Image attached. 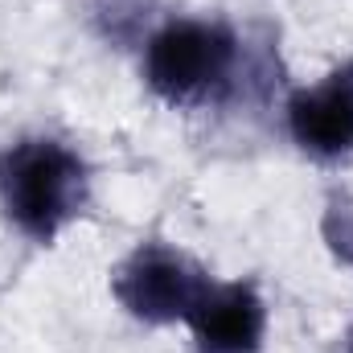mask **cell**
<instances>
[{
	"label": "cell",
	"instance_id": "obj_1",
	"mask_svg": "<svg viewBox=\"0 0 353 353\" xmlns=\"http://www.w3.org/2000/svg\"><path fill=\"white\" fill-rule=\"evenodd\" d=\"M0 197L29 239L50 243L87 201V165L62 140H21L0 157Z\"/></svg>",
	"mask_w": 353,
	"mask_h": 353
},
{
	"label": "cell",
	"instance_id": "obj_2",
	"mask_svg": "<svg viewBox=\"0 0 353 353\" xmlns=\"http://www.w3.org/2000/svg\"><path fill=\"white\" fill-rule=\"evenodd\" d=\"M234 66V33L214 21H173L165 25L144 54V79L169 103H189L218 83Z\"/></svg>",
	"mask_w": 353,
	"mask_h": 353
},
{
	"label": "cell",
	"instance_id": "obj_3",
	"mask_svg": "<svg viewBox=\"0 0 353 353\" xmlns=\"http://www.w3.org/2000/svg\"><path fill=\"white\" fill-rule=\"evenodd\" d=\"M210 288V275L193 263L189 255H181L165 243H144L136 247L123 267L115 271V296L119 304L152 325L165 321H189L193 304L201 300V292Z\"/></svg>",
	"mask_w": 353,
	"mask_h": 353
},
{
	"label": "cell",
	"instance_id": "obj_4",
	"mask_svg": "<svg viewBox=\"0 0 353 353\" xmlns=\"http://www.w3.org/2000/svg\"><path fill=\"white\" fill-rule=\"evenodd\" d=\"M263 300L251 283H214L189 312V329L201 353H259L263 345Z\"/></svg>",
	"mask_w": 353,
	"mask_h": 353
},
{
	"label": "cell",
	"instance_id": "obj_5",
	"mask_svg": "<svg viewBox=\"0 0 353 353\" xmlns=\"http://www.w3.org/2000/svg\"><path fill=\"white\" fill-rule=\"evenodd\" d=\"M288 128L312 157H345L353 148V66L288 103Z\"/></svg>",
	"mask_w": 353,
	"mask_h": 353
},
{
	"label": "cell",
	"instance_id": "obj_6",
	"mask_svg": "<svg viewBox=\"0 0 353 353\" xmlns=\"http://www.w3.org/2000/svg\"><path fill=\"white\" fill-rule=\"evenodd\" d=\"M350 353H353V337H350Z\"/></svg>",
	"mask_w": 353,
	"mask_h": 353
}]
</instances>
